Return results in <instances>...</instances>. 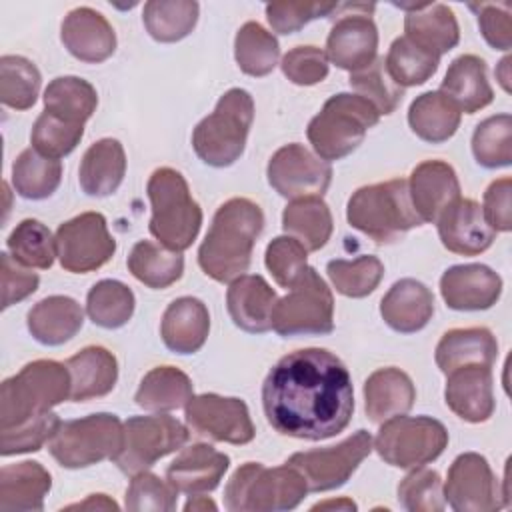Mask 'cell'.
<instances>
[{"label":"cell","instance_id":"1","mask_svg":"<svg viewBox=\"0 0 512 512\" xmlns=\"http://www.w3.org/2000/svg\"><path fill=\"white\" fill-rule=\"evenodd\" d=\"M268 424L282 436L326 440L354 414V388L344 362L326 348H300L282 356L262 384Z\"/></svg>","mask_w":512,"mask_h":512},{"label":"cell","instance_id":"2","mask_svg":"<svg viewBox=\"0 0 512 512\" xmlns=\"http://www.w3.org/2000/svg\"><path fill=\"white\" fill-rule=\"evenodd\" d=\"M264 228L262 208L248 198H230L214 214L198 248V264L216 282H232L242 276Z\"/></svg>","mask_w":512,"mask_h":512},{"label":"cell","instance_id":"3","mask_svg":"<svg viewBox=\"0 0 512 512\" xmlns=\"http://www.w3.org/2000/svg\"><path fill=\"white\" fill-rule=\"evenodd\" d=\"M146 192L152 206L150 234L172 252L190 248L202 226V210L184 176L170 166L156 168L148 178Z\"/></svg>","mask_w":512,"mask_h":512},{"label":"cell","instance_id":"4","mask_svg":"<svg viewBox=\"0 0 512 512\" xmlns=\"http://www.w3.org/2000/svg\"><path fill=\"white\" fill-rule=\"evenodd\" d=\"M346 220L376 244H392L408 230L422 226L412 208L408 180L404 178L358 188L348 200Z\"/></svg>","mask_w":512,"mask_h":512},{"label":"cell","instance_id":"5","mask_svg":"<svg viewBox=\"0 0 512 512\" xmlns=\"http://www.w3.org/2000/svg\"><path fill=\"white\" fill-rule=\"evenodd\" d=\"M306 494V480L294 466L246 462L230 476L224 506L230 512H284L296 508Z\"/></svg>","mask_w":512,"mask_h":512},{"label":"cell","instance_id":"6","mask_svg":"<svg viewBox=\"0 0 512 512\" xmlns=\"http://www.w3.org/2000/svg\"><path fill=\"white\" fill-rule=\"evenodd\" d=\"M70 398V372L56 360L28 362L0 390V430L50 412Z\"/></svg>","mask_w":512,"mask_h":512},{"label":"cell","instance_id":"7","mask_svg":"<svg viewBox=\"0 0 512 512\" xmlns=\"http://www.w3.org/2000/svg\"><path fill=\"white\" fill-rule=\"evenodd\" d=\"M254 120V100L242 88H230L220 96L212 114L202 118L192 132L198 158L214 168L234 164L246 146Z\"/></svg>","mask_w":512,"mask_h":512},{"label":"cell","instance_id":"8","mask_svg":"<svg viewBox=\"0 0 512 512\" xmlns=\"http://www.w3.org/2000/svg\"><path fill=\"white\" fill-rule=\"evenodd\" d=\"M380 120L378 110L358 94L340 92L330 96L310 120L306 136L318 158L330 162L352 154L366 132Z\"/></svg>","mask_w":512,"mask_h":512},{"label":"cell","instance_id":"9","mask_svg":"<svg viewBox=\"0 0 512 512\" xmlns=\"http://www.w3.org/2000/svg\"><path fill=\"white\" fill-rule=\"evenodd\" d=\"M272 328L284 338L324 336L334 330V296L312 266H306L290 292L276 302Z\"/></svg>","mask_w":512,"mask_h":512},{"label":"cell","instance_id":"10","mask_svg":"<svg viewBox=\"0 0 512 512\" xmlns=\"http://www.w3.org/2000/svg\"><path fill=\"white\" fill-rule=\"evenodd\" d=\"M122 430L124 424L116 414H90L62 422L48 442V450L62 468H88L118 454Z\"/></svg>","mask_w":512,"mask_h":512},{"label":"cell","instance_id":"11","mask_svg":"<svg viewBox=\"0 0 512 512\" xmlns=\"http://www.w3.org/2000/svg\"><path fill=\"white\" fill-rule=\"evenodd\" d=\"M448 446V430L430 416H394L382 422L374 450L396 468H418L436 460Z\"/></svg>","mask_w":512,"mask_h":512},{"label":"cell","instance_id":"12","mask_svg":"<svg viewBox=\"0 0 512 512\" xmlns=\"http://www.w3.org/2000/svg\"><path fill=\"white\" fill-rule=\"evenodd\" d=\"M188 442V428L172 416H132L124 422L122 446L112 458L120 472L134 476Z\"/></svg>","mask_w":512,"mask_h":512},{"label":"cell","instance_id":"13","mask_svg":"<svg viewBox=\"0 0 512 512\" xmlns=\"http://www.w3.org/2000/svg\"><path fill=\"white\" fill-rule=\"evenodd\" d=\"M374 440L368 430H356L336 446L306 450L292 454L286 464L294 466L306 480L308 492H328L350 480L366 456H370Z\"/></svg>","mask_w":512,"mask_h":512},{"label":"cell","instance_id":"14","mask_svg":"<svg viewBox=\"0 0 512 512\" xmlns=\"http://www.w3.org/2000/svg\"><path fill=\"white\" fill-rule=\"evenodd\" d=\"M442 490L456 512H494L510 504V492L500 486L488 460L476 452H464L450 464Z\"/></svg>","mask_w":512,"mask_h":512},{"label":"cell","instance_id":"15","mask_svg":"<svg viewBox=\"0 0 512 512\" xmlns=\"http://www.w3.org/2000/svg\"><path fill=\"white\" fill-rule=\"evenodd\" d=\"M60 266L74 274L102 268L116 252V240L108 232L104 214L82 212L56 230Z\"/></svg>","mask_w":512,"mask_h":512},{"label":"cell","instance_id":"16","mask_svg":"<svg viewBox=\"0 0 512 512\" xmlns=\"http://www.w3.org/2000/svg\"><path fill=\"white\" fill-rule=\"evenodd\" d=\"M266 176L268 184L288 200L310 196L322 198L330 186L332 168L306 146L294 142L278 148L272 154Z\"/></svg>","mask_w":512,"mask_h":512},{"label":"cell","instance_id":"17","mask_svg":"<svg viewBox=\"0 0 512 512\" xmlns=\"http://www.w3.org/2000/svg\"><path fill=\"white\" fill-rule=\"evenodd\" d=\"M184 408L188 428L202 438L228 444H248L256 436L248 406L240 398L200 394L192 396Z\"/></svg>","mask_w":512,"mask_h":512},{"label":"cell","instance_id":"18","mask_svg":"<svg viewBox=\"0 0 512 512\" xmlns=\"http://www.w3.org/2000/svg\"><path fill=\"white\" fill-rule=\"evenodd\" d=\"M374 4H352V14L338 18L326 38V56L342 70L356 72L376 60L378 30L370 12Z\"/></svg>","mask_w":512,"mask_h":512},{"label":"cell","instance_id":"19","mask_svg":"<svg viewBox=\"0 0 512 512\" xmlns=\"http://www.w3.org/2000/svg\"><path fill=\"white\" fill-rule=\"evenodd\" d=\"M436 224L442 246L460 256L482 254L496 236L482 214V206L472 198H456L442 210Z\"/></svg>","mask_w":512,"mask_h":512},{"label":"cell","instance_id":"20","mask_svg":"<svg viewBox=\"0 0 512 512\" xmlns=\"http://www.w3.org/2000/svg\"><path fill=\"white\" fill-rule=\"evenodd\" d=\"M440 294L452 310H488L502 294V278L484 264L450 266L440 278Z\"/></svg>","mask_w":512,"mask_h":512},{"label":"cell","instance_id":"21","mask_svg":"<svg viewBox=\"0 0 512 512\" xmlns=\"http://www.w3.org/2000/svg\"><path fill=\"white\" fill-rule=\"evenodd\" d=\"M446 406L462 420L480 424L494 414L492 368L468 364L446 374Z\"/></svg>","mask_w":512,"mask_h":512},{"label":"cell","instance_id":"22","mask_svg":"<svg viewBox=\"0 0 512 512\" xmlns=\"http://www.w3.org/2000/svg\"><path fill=\"white\" fill-rule=\"evenodd\" d=\"M60 40L64 48L78 60L98 64L116 50V32L112 24L94 8L80 6L66 14Z\"/></svg>","mask_w":512,"mask_h":512},{"label":"cell","instance_id":"23","mask_svg":"<svg viewBox=\"0 0 512 512\" xmlns=\"http://www.w3.org/2000/svg\"><path fill=\"white\" fill-rule=\"evenodd\" d=\"M408 194L422 224L436 222L442 210L460 198V182L448 162L424 160L410 174Z\"/></svg>","mask_w":512,"mask_h":512},{"label":"cell","instance_id":"24","mask_svg":"<svg viewBox=\"0 0 512 512\" xmlns=\"http://www.w3.org/2000/svg\"><path fill=\"white\" fill-rule=\"evenodd\" d=\"M230 458L214 446L196 442L186 446L166 468V480L184 494H204L218 488Z\"/></svg>","mask_w":512,"mask_h":512},{"label":"cell","instance_id":"25","mask_svg":"<svg viewBox=\"0 0 512 512\" xmlns=\"http://www.w3.org/2000/svg\"><path fill=\"white\" fill-rule=\"evenodd\" d=\"M276 292L260 274H242L230 282L226 308L232 322L250 334H264L272 328Z\"/></svg>","mask_w":512,"mask_h":512},{"label":"cell","instance_id":"26","mask_svg":"<svg viewBox=\"0 0 512 512\" xmlns=\"http://www.w3.org/2000/svg\"><path fill=\"white\" fill-rule=\"evenodd\" d=\"M210 332V314L202 300L192 296L176 298L168 304L160 322V336L168 350L176 354L198 352Z\"/></svg>","mask_w":512,"mask_h":512},{"label":"cell","instance_id":"27","mask_svg":"<svg viewBox=\"0 0 512 512\" xmlns=\"http://www.w3.org/2000/svg\"><path fill=\"white\" fill-rule=\"evenodd\" d=\"M434 314L432 292L414 278H402L390 286L380 302L382 320L400 334L422 330Z\"/></svg>","mask_w":512,"mask_h":512},{"label":"cell","instance_id":"28","mask_svg":"<svg viewBox=\"0 0 512 512\" xmlns=\"http://www.w3.org/2000/svg\"><path fill=\"white\" fill-rule=\"evenodd\" d=\"M52 488L50 472L34 460L2 466L0 470V510L40 512Z\"/></svg>","mask_w":512,"mask_h":512},{"label":"cell","instance_id":"29","mask_svg":"<svg viewBox=\"0 0 512 512\" xmlns=\"http://www.w3.org/2000/svg\"><path fill=\"white\" fill-rule=\"evenodd\" d=\"M416 400L410 376L394 366L374 370L364 382V410L374 424L406 414Z\"/></svg>","mask_w":512,"mask_h":512},{"label":"cell","instance_id":"30","mask_svg":"<svg viewBox=\"0 0 512 512\" xmlns=\"http://www.w3.org/2000/svg\"><path fill=\"white\" fill-rule=\"evenodd\" d=\"M70 372V400L86 402L106 396L118 380L116 356L104 346H86L66 360Z\"/></svg>","mask_w":512,"mask_h":512},{"label":"cell","instance_id":"31","mask_svg":"<svg viewBox=\"0 0 512 512\" xmlns=\"http://www.w3.org/2000/svg\"><path fill=\"white\" fill-rule=\"evenodd\" d=\"M406 8L404 36L434 56L450 52L460 40L454 12L446 4H418Z\"/></svg>","mask_w":512,"mask_h":512},{"label":"cell","instance_id":"32","mask_svg":"<svg viewBox=\"0 0 512 512\" xmlns=\"http://www.w3.org/2000/svg\"><path fill=\"white\" fill-rule=\"evenodd\" d=\"M440 92L446 94L460 112L474 114L486 108L494 98L486 62L476 54H462L454 58L446 70Z\"/></svg>","mask_w":512,"mask_h":512},{"label":"cell","instance_id":"33","mask_svg":"<svg viewBox=\"0 0 512 512\" xmlns=\"http://www.w3.org/2000/svg\"><path fill=\"white\" fill-rule=\"evenodd\" d=\"M126 174V154L116 138L94 142L82 156L78 168L80 188L88 196L104 198L118 190Z\"/></svg>","mask_w":512,"mask_h":512},{"label":"cell","instance_id":"34","mask_svg":"<svg viewBox=\"0 0 512 512\" xmlns=\"http://www.w3.org/2000/svg\"><path fill=\"white\" fill-rule=\"evenodd\" d=\"M498 356V342L494 334L484 326L472 328H452L436 344V364L442 374L468 364H494Z\"/></svg>","mask_w":512,"mask_h":512},{"label":"cell","instance_id":"35","mask_svg":"<svg viewBox=\"0 0 512 512\" xmlns=\"http://www.w3.org/2000/svg\"><path fill=\"white\" fill-rule=\"evenodd\" d=\"M26 324L34 340L44 346H60L74 338L82 324V306L70 296H48L32 306Z\"/></svg>","mask_w":512,"mask_h":512},{"label":"cell","instance_id":"36","mask_svg":"<svg viewBox=\"0 0 512 512\" xmlns=\"http://www.w3.org/2000/svg\"><path fill=\"white\" fill-rule=\"evenodd\" d=\"M458 106L440 90L416 96L408 108V124L412 132L430 144L452 138L460 126Z\"/></svg>","mask_w":512,"mask_h":512},{"label":"cell","instance_id":"37","mask_svg":"<svg viewBox=\"0 0 512 512\" xmlns=\"http://www.w3.org/2000/svg\"><path fill=\"white\" fill-rule=\"evenodd\" d=\"M282 228L288 236L296 238L308 252H316L326 246L332 236V214L328 204L318 198L292 200L282 212Z\"/></svg>","mask_w":512,"mask_h":512},{"label":"cell","instance_id":"38","mask_svg":"<svg viewBox=\"0 0 512 512\" xmlns=\"http://www.w3.org/2000/svg\"><path fill=\"white\" fill-rule=\"evenodd\" d=\"M194 396L192 380L176 366H156L144 374L138 390L136 404L150 412H170L188 404Z\"/></svg>","mask_w":512,"mask_h":512},{"label":"cell","instance_id":"39","mask_svg":"<svg viewBox=\"0 0 512 512\" xmlns=\"http://www.w3.org/2000/svg\"><path fill=\"white\" fill-rule=\"evenodd\" d=\"M130 274L148 288L164 290L178 282L184 272V258L180 252H172L162 244L140 240L132 246L126 260Z\"/></svg>","mask_w":512,"mask_h":512},{"label":"cell","instance_id":"40","mask_svg":"<svg viewBox=\"0 0 512 512\" xmlns=\"http://www.w3.org/2000/svg\"><path fill=\"white\" fill-rule=\"evenodd\" d=\"M96 106V88L78 76H58L44 90V110L72 124H84Z\"/></svg>","mask_w":512,"mask_h":512},{"label":"cell","instance_id":"41","mask_svg":"<svg viewBox=\"0 0 512 512\" xmlns=\"http://www.w3.org/2000/svg\"><path fill=\"white\" fill-rule=\"evenodd\" d=\"M62 180L60 160L46 158L34 148H26L12 164V186L28 200H44L56 192Z\"/></svg>","mask_w":512,"mask_h":512},{"label":"cell","instance_id":"42","mask_svg":"<svg viewBox=\"0 0 512 512\" xmlns=\"http://www.w3.org/2000/svg\"><path fill=\"white\" fill-rule=\"evenodd\" d=\"M198 10V2L192 0H150L144 4L142 20L154 40L178 42L194 30L198 22Z\"/></svg>","mask_w":512,"mask_h":512},{"label":"cell","instance_id":"43","mask_svg":"<svg viewBox=\"0 0 512 512\" xmlns=\"http://www.w3.org/2000/svg\"><path fill=\"white\" fill-rule=\"evenodd\" d=\"M234 56L238 68L248 76H266L274 70L280 58V46L274 34H270L258 22H246L236 32Z\"/></svg>","mask_w":512,"mask_h":512},{"label":"cell","instance_id":"44","mask_svg":"<svg viewBox=\"0 0 512 512\" xmlns=\"http://www.w3.org/2000/svg\"><path fill=\"white\" fill-rule=\"evenodd\" d=\"M134 292L120 280H100L86 296V312L90 320L106 330L124 326L134 314Z\"/></svg>","mask_w":512,"mask_h":512},{"label":"cell","instance_id":"45","mask_svg":"<svg viewBox=\"0 0 512 512\" xmlns=\"http://www.w3.org/2000/svg\"><path fill=\"white\" fill-rule=\"evenodd\" d=\"M10 256L26 268L48 270L58 256L56 236L40 220L26 218L10 232L6 240Z\"/></svg>","mask_w":512,"mask_h":512},{"label":"cell","instance_id":"46","mask_svg":"<svg viewBox=\"0 0 512 512\" xmlns=\"http://www.w3.org/2000/svg\"><path fill=\"white\" fill-rule=\"evenodd\" d=\"M42 76L36 64L24 56L6 54L0 58V100L14 110H28L36 104Z\"/></svg>","mask_w":512,"mask_h":512},{"label":"cell","instance_id":"47","mask_svg":"<svg viewBox=\"0 0 512 512\" xmlns=\"http://www.w3.org/2000/svg\"><path fill=\"white\" fill-rule=\"evenodd\" d=\"M384 64L392 80L398 86L408 88V86H420L426 80H430L438 70L440 58L416 46L406 36H400L390 44Z\"/></svg>","mask_w":512,"mask_h":512},{"label":"cell","instance_id":"48","mask_svg":"<svg viewBox=\"0 0 512 512\" xmlns=\"http://www.w3.org/2000/svg\"><path fill=\"white\" fill-rule=\"evenodd\" d=\"M472 154L484 168L512 164V116L496 114L482 120L472 134Z\"/></svg>","mask_w":512,"mask_h":512},{"label":"cell","instance_id":"49","mask_svg":"<svg viewBox=\"0 0 512 512\" xmlns=\"http://www.w3.org/2000/svg\"><path fill=\"white\" fill-rule=\"evenodd\" d=\"M326 274L340 294L348 298H364L378 288L384 276V264L376 256L364 254L354 260H330L326 264Z\"/></svg>","mask_w":512,"mask_h":512},{"label":"cell","instance_id":"50","mask_svg":"<svg viewBox=\"0 0 512 512\" xmlns=\"http://www.w3.org/2000/svg\"><path fill=\"white\" fill-rule=\"evenodd\" d=\"M348 82L358 96L378 110V114H392L404 98V88L392 80L384 58H376L370 66L350 72Z\"/></svg>","mask_w":512,"mask_h":512},{"label":"cell","instance_id":"51","mask_svg":"<svg viewBox=\"0 0 512 512\" xmlns=\"http://www.w3.org/2000/svg\"><path fill=\"white\" fill-rule=\"evenodd\" d=\"M84 124H72L66 120H60L46 110L36 118L32 126V148L40 152L46 158L60 160L68 156L78 142L82 140Z\"/></svg>","mask_w":512,"mask_h":512},{"label":"cell","instance_id":"52","mask_svg":"<svg viewBox=\"0 0 512 512\" xmlns=\"http://www.w3.org/2000/svg\"><path fill=\"white\" fill-rule=\"evenodd\" d=\"M398 502L408 512H440L446 506L442 478L436 470L414 468L398 484Z\"/></svg>","mask_w":512,"mask_h":512},{"label":"cell","instance_id":"53","mask_svg":"<svg viewBox=\"0 0 512 512\" xmlns=\"http://www.w3.org/2000/svg\"><path fill=\"white\" fill-rule=\"evenodd\" d=\"M60 418L54 412H44L22 424L0 430V454L14 456L26 452H38L46 442L52 440L60 426Z\"/></svg>","mask_w":512,"mask_h":512},{"label":"cell","instance_id":"54","mask_svg":"<svg viewBox=\"0 0 512 512\" xmlns=\"http://www.w3.org/2000/svg\"><path fill=\"white\" fill-rule=\"evenodd\" d=\"M176 500L178 490L148 470L134 474L126 490V510L130 512H172Z\"/></svg>","mask_w":512,"mask_h":512},{"label":"cell","instance_id":"55","mask_svg":"<svg viewBox=\"0 0 512 512\" xmlns=\"http://www.w3.org/2000/svg\"><path fill=\"white\" fill-rule=\"evenodd\" d=\"M308 250L292 236H278L266 248V268L274 276L276 284L282 288H290L306 264Z\"/></svg>","mask_w":512,"mask_h":512},{"label":"cell","instance_id":"56","mask_svg":"<svg viewBox=\"0 0 512 512\" xmlns=\"http://www.w3.org/2000/svg\"><path fill=\"white\" fill-rule=\"evenodd\" d=\"M338 10L334 2H272L266 6V18L274 32L294 34L310 20L330 16Z\"/></svg>","mask_w":512,"mask_h":512},{"label":"cell","instance_id":"57","mask_svg":"<svg viewBox=\"0 0 512 512\" xmlns=\"http://www.w3.org/2000/svg\"><path fill=\"white\" fill-rule=\"evenodd\" d=\"M284 76L298 86H312L328 76V56L318 46H296L282 58Z\"/></svg>","mask_w":512,"mask_h":512},{"label":"cell","instance_id":"58","mask_svg":"<svg viewBox=\"0 0 512 512\" xmlns=\"http://www.w3.org/2000/svg\"><path fill=\"white\" fill-rule=\"evenodd\" d=\"M40 278L36 272L24 268L8 252L0 254V286H2V308L22 302L38 290Z\"/></svg>","mask_w":512,"mask_h":512},{"label":"cell","instance_id":"59","mask_svg":"<svg viewBox=\"0 0 512 512\" xmlns=\"http://www.w3.org/2000/svg\"><path fill=\"white\" fill-rule=\"evenodd\" d=\"M478 12V26L484 40L494 50H510L512 46V12L510 4H472Z\"/></svg>","mask_w":512,"mask_h":512},{"label":"cell","instance_id":"60","mask_svg":"<svg viewBox=\"0 0 512 512\" xmlns=\"http://www.w3.org/2000/svg\"><path fill=\"white\" fill-rule=\"evenodd\" d=\"M482 214L494 232L512 230V180L508 176L494 180L486 188Z\"/></svg>","mask_w":512,"mask_h":512},{"label":"cell","instance_id":"61","mask_svg":"<svg viewBox=\"0 0 512 512\" xmlns=\"http://www.w3.org/2000/svg\"><path fill=\"white\" fill-rule=\"evenodd\" d=\"M68 508H80V510H86V508H96V510H118V504H116L114 500H110L106 494H90L84 502L70 504Z\"/></svg>","mask_w":512,"mask_h":512},{"label":"cell","instance_id":"62","mask_svg":"<svg viewBox=\"0 0 512 512\" xmlns=\"http://www.w3.org/2000/svg\"><path fill=\"white\" fill-rule=\"evenodd\" d=\"M218 506L206 498V496H200V494H194L190 496V500L184 504V510L186 512H204V510H216Z\"/></svg>","mask_w":512,"mask_h":512},{"label":"cell","instance_id":"63","mask_svg":"<svg viewBox=\"0 0 512 512\" xmlns=\"http://www.w3.org/2000/svg\"><path fill=\"white\" fill-rule=\"evenodd\" d=\"M328 508H340V510H356V504L348 498H340V500H326V502H318L312 506V510H328Z\"/></svg>","mask_w":512,"mask_h":512},{"label":"cell","instance_id":"64","mask_svg":"<svg viewBox=\"0 0 512 512\" xmlns=\"http://www.w3.org/2000/svg\"><path fill=\"white\" fill-rule=\"evenodd\" d=\"M508 66H510V56H506V58L500 62L498 70H496V76H498V80H500V84H502V88H504L506 92H510V84H508V80H510Z\"/></svg>","mask_w":512,"mask_h":512}]
</instances>
